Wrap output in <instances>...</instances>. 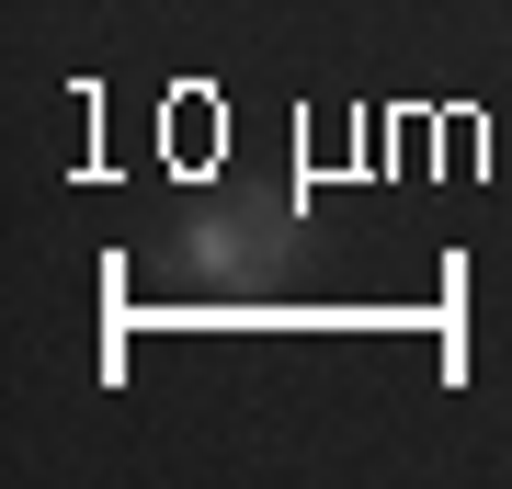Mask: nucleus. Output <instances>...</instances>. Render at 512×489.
<instances>
[{
  "mask_svg": "<svg viewBox=\"0 0 512 489\" xmlns=\"http://www.w3.org/2000/svg\"><path fill=\"white\" fill-rule=\"evenodd\" d=\"M274 217H239V205H205V217H183V262L217 273V285H251L262 262H274Z\"/></svg>",
  "mask_w": 512,
  "mask_h": 489,
  "instance_id": "nucleus-1",
  "label": "nucleus"
}]
</instances>
